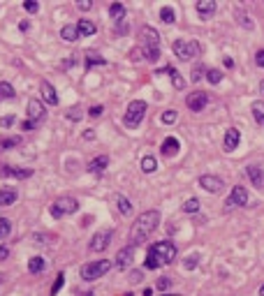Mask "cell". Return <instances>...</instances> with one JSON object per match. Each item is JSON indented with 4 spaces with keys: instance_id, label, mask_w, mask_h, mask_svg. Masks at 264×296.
I'll return each mask as SVG.
<instances>
[{
    "instance_id": "49",
    "label": "cell",
    "mask_w": 264,
    "mask_h": 296,
    "mask_svg": "<svg viewBox=\"0 0 264 296\" xmlns=\"http://www.w3.org/2000/svg\"><path fill=\"white\" fill-rule=\"evenodd\" d=\"M255 63H257V67H264V49L255 54Z\"/></svg>"
},
{
    "instance_id": "24",
    "label": "cell",
    "mask_w": 264,
    "mask_h": 296,
    "mask_svg": "<svg viewBox=\"0 0 264 296\" xmlns=\"http://www.w3.org/2000/svg\"><path fill=\"white\" fill-rule=\"evenodd\" d=\"M109 17L114 19V21H123V19H125V5H123V3H111Z\"/></svg>"
},
{
    "instance_id": "8",
    "label": "cell",
    "mask_w": 264,
    "mask_h": 296,
    "mask_svg": "<svg viewBox=\"0 0 264 296\" xmlns=\"http://www.w3.org/2000/svg\"><path fill=\"white\" fill-rule=\"evenodd\" d=\"M197 185L202 187V190H206V192H211V194H215V192L223 190V185H225V183H223V178H218V176L204 174V176H199Z\"/></svg>"
},
{
    "instance_id": "18",
    "label": "cell",
    "mask_w": 264,
    "mask_h": 296,
    "mask_svg": "<svg viewBox=\"0 0 264 296\" xmlns=\"http://www.w3.org/2000/svg\"><path fill=\"white\" fill-rule=\"evenodd\" d=\"M197 14H199V19H211L215 14V3L213 0H199Z\"/></svg>"
},
{
    "instance_id": "23",
    "label": "cell",
    "mask_w": 264,
    "mask_h": 296,
    "mask_svg": "<svg viewBox=\"0 0 264 296\" xmlns=\"http://www.w3.org/2000/svg\"><path fill=\"white\" fill-rule=\"evenodd\" d=\"M160 74H169L171 83H174L176 90H183V88H186V81H183V77L179 74V70H174V67H165V70L160 72Z\"/></svg>"
},
{
    "instance_id": "1",
    "label": "cell",
    "mask_w": 264,
    "mask_h": 296,
    "mask_svg": "<svg viewBox=\"0 0 264 296\" xmlns=\"http://www.w3.org/2000/svg\"><path fill=\"white\" fill-rule=\"evenodd\" d=\"M160 225V211H144L130 229V245H142Z\"/></svg>"
},
{
    "instance_id": "13",
    "label": "cell",
    "mask_w": 264,
    "mask_h": 296,
    "mask_svg": "<svg viewBox=\"0 0 264 296\" xmlns=\"http://www.w3.org/2000/svg\"><path fill=\"white\" fill-rule=\"evenodd\" d=\"M0 174L3 176H7V178H30L33 176V169H26V167H10V165H5V167H0Z\"/></svg>"
},
{
    "instance_id": "10",
    "label": "cell",
    "mask_w": 264,
    "mask_h": 296,
    "mask_svg": "<svg viewBox=\"0 0 264 296\" xmlns=\"http://www.w3.org/2000/svg\"><path fill=\"white\" fill-rule=\"evenodd\" d=\"M42 118H44L42 102H39V100H30V102H28V123L33 127H37L39 123H42Z\"/></svg>"
},
{
    "instance_id": "46",
    "label": "cell",
    "mask_w": 264,
    "mask_h": 296,
    "mask_svg": "<svg viewBox=\"0 0 264 296\" xmlns=\"http://www.w3.org/2000/svg\"><path fill=\"white\" fill-rule=\"evenodd\" d=\"M202 72H204V67L202 65H197L193 70V81H199V79H202Z\"/></svg>"
},
{
    "instance_id": "20",
    "label": "cell",
    "mask_w": 264,
    "mask_h": 296,
    "mask_svg": "<svg viewBox=\"0 0 264 296\" xmlns=\"http://www.w3.org/2000/svg\"><path fill=\"white\" fill-rule=\"evenodd\" d=\"M107 165H109V158H107V155H100V158L88 162V171H91V174H102V171L107 169Z\"/></svg>"
},
{
    "instance_id": "55",
    "label": "cell",
    "mask_w": 264,
    "mask_h": 296,
    "mask_svg": "<svg viewBox=\"0 0 264 296\" xmlns=\"http://www.w3.org/2000/svg\"><path fill=\"white\" fill-rule=\"evenodd\" d=\"M83 296H93V294H91V291H86V294H83Z\"/></svg>"
},
{
    "instance_id": "33",
    "label": "cell",
    "mask_w": 264,
    "mask_h": 296,
    "mask_svg": "<svg viewBox=\"0 0 264 296\" xmlns=\"http://www.w3.org/2000/svg\"><path fill=\"white\" fill-rule=\"evenodd\" d=\"M197 264H199V255H188V257L183 259V269L193 271V269H197Z\"/></svg>"
},
{
    "instance_id": "57",
    "label": "cell",
    "mask_w": 264,
    "mask_h": 296,
    "mask_svg": "<svg viewBox=\"0 0 264 296\" xmlns=\"http://www.w3.org/2000/svg\"><path fill=\"white\" fill-rule=\"evenodd\" d=\"M165 296H176V294H165Z\"/></svg>"
},
{
    "instance_id": "52",
    "label": "cell",
    "mask_w": 264,
    "mask_h": 296,
    "mask_svg": "<svg viewBox=\"0 0 264 296\" xmlns=\"http://www.w3.org/2000/svg\"><path fill=\"white\" fill-rule=\"evenodd\" d=\"M19 28H21V30H28V28H30V23H28V21H21V23H19Z\"/></svg>"
},
{
    "instance_id": "34",
    "label": "cell",
    "mask_w": 264,
    "mask_h": 296,
    "mask_svg": "<svg viewBox=\"0 0 264 296\" xmlns=\"http://www.w3.org/2000/svg\"><path fill=\"white\" fill-rule=\"evenodd\" d=\"M176 118H179V114H176L174 109L162 111V116H160V121L165 123V125H171V123H176Z\"/></svg>"
},
{
    "instance_id": "53",
    "label": "cell",
    "mask_w": 264,
    "mask_h": 296,
    "mask_svg": "<svg viewBox=\"0 0 264 296\" xmlns=\"http://www.w3.org/2000/svg\"><path fill=\"white\" fill-rule=\"evenodd\" d=\"M144 296H153V289H149V287H146V289H144Z\"/></svg>"
},
{
    "instance_id": "41",
    "label": "cell",
    "mask_w": 264,
    "mask_h": 296,
    "mask_svg": "<svg viewBox=\"0 0 264 296\" xmlns=\"http://www.w3.org/2000/svg\"><path fill=\"white\" fill-rule=\"evenodd\" d=\"M67 118H70V121H79V118H81V109H79V107H72V109L67 111Z\"/></svg>"
},
{
    "instance_id": "30",
    "label": "cell",
    "mask_w": 264,
    "mask_h": 296,
    "mask_svg": "<svg viewBox=\"0 0 264 296\" xmlns=\"http://www.w3.org/2000/svg\"><path fill=\"white\" fill-rule=\"evenodd\" d=\"M160 19H162V23H174L176 21L174 7H162V10H160Z\"/></svg>"
},
{
    "instance_id": "19",
    "label": "cell",
    "mask_w": 264,
    "mask_h": 296,
    "mask_svg": "<svg viewBox=\"0 0 264 296\" xmlns=\"http://www.w3.org/2000/svg\"><path fill=\"white\" fill-rule=\"evenodd\" d=\"M42 97H44V102L47 105H58V95H56V88L51 86L49 81H42Z\"/></svg>"
},
{
    "instance_id": "15",
    "label": "cell",
    "mask_w": 264,
    "mask_h": 296,
    "mask_svg": "<svg viewBox=\"0 0 264 296\" xmlns=\"http://www.w3.org/2000/svg\"><path fill=\"white\" fill-rule=\"evenodd\" d=\"M132 257H135V248L132 245L118 250V255H116V266H118V269H127L132 264Z\"/></svg>"
},
{
    "instance_id": "17",
    "label": "cell",
    "mask_w": 264,
    "mask_h": 296,
    "mask_svg": "<svg viewBox=\"0 0 264 296\" xmlns=\"http://www.w3.org/2000/svg\"><path fill=\"white\" fill-rule=\"evenodd\" d=\"M179 148H181L179 139H176V137H167L165 141H162V146H160V151H162V155H165V158H171V155L179 153Z\"/></svg>"
},
{
    "instance_id": "51",
    "label": "cell",
    "mask_w": 264,
    "mask_h": 296,
    "mask_svg": "<svg viewBox=\"0 0 264 296\" xmlns=\"http://www.w3.org/2000/svg\"><path fill=\"white\" fill-rule=\"evenodd\" d=\"M83 139H95V132L93 130H86V132H83Z\"/></svg>"
},
{
    "instance_id": "12",
    "label": "cell",
    "mask_w": 264,
    "mask_h": 296,
    "mask_svg": "<svg viewBox=\"0 0 264 296\" xmlns=\"http://www.w3.org/2000/svg\"><path fill=\"white\" fill-rule=\"evenodd\" d=\"M227 206H246L248 204V190L243 185H234L232 187V194L227 199Z\"/></svg>"
},
{
    "instance_id": "50",
    "label": "cell",
    "mask_w": 264,
    "mask_h": 296,
    "mask_svg": "<svg viewBox=\"0 0 264 296\" xmlns=\"http://www.w3.org/2000/svg\"><path fill=\"white\" fill-rule=\"evenodd\" d=\"M10 257V248L7 245H0V259H7Z\"/></svg>"
},
{
    "instance_id": "7",
    "label": "cell",
    "mask_w": 264,
    "mask_h": 296,
    "mask_svg": "<svg viewBox=\"0 0 264 296\" xmlns=\"http://www.w3.org/2000/svg\"><path fill=\"white\" fill-rule=\"evenodd\" d=\"M77 211H79V202L74 197H61L51 204V215L54 218H65V215H72Z\"/></svg>"
},
{
    "instance_id": "28",
    "label": "cell",
    "mask_w": 264,
    "mask_h": 296,
    "mask_svg": "<svg viewBox=\"0 0 264 296\" xmlns=\"http://www.w3.org/2000/svg\"><path fill=\"white\" fill-rule=\"evenodd\" d=\"M44 269H47V262H44V257H33L30 262H28V271H30V273H42Z\"/></svg>"
},
{
    "instance_id": "6",
    "label": "cell",
    "mask_w": 264,
    "mask_h": 296,
    "mask_svg": "<svg viewBox=\"0 0 264 296\" xmlns=\"http://www.w3.org/2000/svg\"><path fill=\"white\" fill-rule=\"evenodd\" d=\"M111 269V262L109 259H100V262H88L81 266V278L88 280V282H93V280L102 278L107 271Z\"/></svg>"
},
{
    "instance_id": "11",
    "label": "cell",
    "mask_w": 264,
    "mask_h": 296,
    "mask_svg": "<svg viewBox=\"0 0 264 296\" xmlns=\"http://www.w3.org/2000/svg\"><path fill=\"white\" fill-rule=\"evenodd\" d=\"M109 241H111V229H102V231H98V234L91 238V250L93 253H102V250H107V245H109Z\"/></svg>"
},
{
    "instance_id": "14",
    "label": "cell",
    "mask_w": 264,
    "mask_h": 296,
    "mask_svg": "<svg viewBox=\"0 0 264 296\" xmlns=\"http://www.w3.org/2000/svg\"><path fill=\"white\" fill-rule=\"evenodd\" d=\"M239 141H241V132H239L237 127H230V130L225 132V139H223V146H225L227 153H232V151L239 146Z\"/></svg>"
},
{
    "instance_id": "27",
    "label": "cell",
    "mask_w": 264,
    "mask_h": 296,
    "mask_svg": "<svg viewBox=\"0 0 264 296\" xmlns=\"http://www.w3.org/2000/svg\"><path fill=\"white\" fill-rule=\"evenodd\" d=\"M116 206H118V211H121L123 215H130L132 213V204H130V199L127 197H123V194H116Z\"/></svg>"
},
{
    "instance_id": "36",
    "label": "cell",
    "mask_w": 264,
    "mask_h": 296,
    "mask_svg": "<svg viewBox=\"0 0 264 296\" xmlns=\"http://www.w3.org/2000/svg\"><path fill=\"white\" fill-rule=\"evenodd\" d=\"M10 231H12V222H10V220H5V218H0V241H3V238H7V236H10Z\"/></svg>"
},
{
    "instance_id": "48",
    "label": "cell",
    "mask_w": 264,
    "mask_h": 296,
    "mask_svg": "<svg viewBox=\"0 0 264 296\" xmlns=\"http://www.w3.org/2000/svg\"><path fill=\"white\" fill-rule=\"evenodd\" d=\"M130 280H132V282H142V280H144L142 271H132V273H130Z\"/></svg>"
},
{
    "instance_id": "47",
    "label": "cell",
    "mask_w": 264,
    "mask_h": 296,
    "mask_svg": "<svg viewBox=\"0 0 264 296\" xmlns=\"http://www.w3.org/2000/svg\"><path fill=\"white\" fill-rule=\"evenodd\" d=\"M169 285H171V280H169V278H160V280H158V289H167Z\"/></svg>"
},
{
    "instance_id": "5",
    "label": "cell",
    "mask_w": 264,
    "mask_h": 296,
    "mask_svg": "<svg viewBox=\"0 0 264 296\" xmlns=\"http://www.w3.org/2000/svg\"><path fill=\"white\" fill-rule=\"evenodd\" d=\"M144 116H146V102L144 100H135L127 105V111H125V127H139V123L144 121Z\"/></svg>"
},
{
    "instance_id": "44",
    "label": "cell",
    "mask_w": 264,
    "mask_h": 296,
    "mask_svg": "<svg viewBox=\"0 0 264 296\" xmlns=\"http://www.w3.org/2000/svg\"><path fill=\"white\" fill-rule=\"evenodd\" d=\"M77 7H79V10H83V12H86V10H91V7H93V3H91V0H79V3H77Z\"/></svg>"
},
{
    "instance_id": "2",
    "label": "cell",
    "mask_w": 264,
    "mask_h": 296,
    "mask_svg": "<svg viewBox=\"0 0 264 296\" xmlns=\"http://www.w3.org/2000/svg\"><path fill=\"white\" fill-rule=\"evenodd\" d=\"M176 259V245L171 241H158L149 248V253H146V262L144 266L146 269H160V266H165V264H171Z\"/></svg>"
},
{
    "instance_id": "25",
    "label": "cell",
    "mask_w": 264,
    "mask_h": 296,
    "mask_svg": "<svg viewBox=\"0 0 264 296\" xmlns=\"http://www.w3.org/2000/svg\"><path fill=\"white\" fill-rule=\"evenodd\" d=\"M250 111H253V118L257 125H264V102L262 100H257V102H253V107H250Z\"/></svg>"
},
{
    "instance_id": "54",
    "label": "cell",
    "mask_w": 264,
    "mask_h": 296,
    "mask_svg": "<svg viewBox=\"0 0 264 296\" xmlns=\"http://www.w3.org/2000/svg\"><path fill=\"white\" fill-rule=\"evenodd\" d=\"M259 296H264V285H262V287H259Z\"/></svg>"
},
{
    "instance_id": "35",
    "label": "cell",
    "mask_w": 264,
    "mask_h": 296,
    "mask_svg": "<svg viewBox=\"0 0 264 296\" xmlns=\"http://www.w3.org/2000/svg\"><path fill=\"white\" fill-rule=\"evenodd\" d=\"M206 79H209V83H213V86H215V83L223 81V72L215 70V67H213V70H206Z\"/></svg>"
},
{
    "instance_id": "39",
    "label": "cell",
    "mask_w": 264,
    "mask_h": 296,
    "mask_svg": "<svg viewBox=\"0 0 264 296\" xmlns=\"http://www.w3.org/2000/svg\"><path fill=\"white\" fill-rule=\"evenodd\" d=\"M93 65H105V58H100L95 54H88L86 56V67H93Z\"/></svg>"
},
{
    "instance_id": "38",
    "label": "cell",
    "mask_w": 264,
    "mask_h": 296,
    "mask_svg": "<svg viewBox=\"0 0 264 296\" xmlns=\"http://www.w3.org/2000/svg\"><path fill=\"white\" fill-rule=\"evenodd\" d=\"M65 285V273H58L56 275V282H54V287H51V296H56L58 294V289Z\"/></svg>"
},
{
    "instance_id": "37",
    "label": "cell",
    "mask_w": 264,
    "mask_h": 296,
    "mask_svg": "<svg viewBox=\"0 0 264 296\" xmlns=\"http://www.w3.org/2000/svg\"><path fill=\"white\" fill-rule=\"evenodd\" d=\"M237 19H239V23H241L243 28H248V30H253V28H255L253 19L248 17V14H243V12H237Z\"/></svg>"
},
{
    "instance_id": "32",
    "label": "cell",
    "mask_w": 264,
    "mask_h": 296,
    "mask_svg": "<svg viewBox=\"0 0 264 296\" xmlns=\"http://www.w3.org/2000/svg\"><path fill=\"white\" fill-rule=\"evenodd\" d=\"M199 211V199L190 197L186 204H183V213H197Z\"/></svg>"
},
{
    "instance_id": "43",
    "label": "cell",
    "mask_w": 264,
    "mask_h": 296,
    "mask_svg": "<svg viewBox=\"0 0 264 296\" xmlns=\"http://www.w3.org/2000/svg\"><path fill=\"white\" fill-rule=\"evenodd\" d=\"M102 111H105V107H102V105H95V107H91V109H88V114L93 116V118H98V116H102Z\"/></svg>"
},
{
    "instance_id": "29",
    "label": "cell",
    "mask_w": 264,
    "mask_h": 296,
    "mask_svg": "<svg viewBox=\"0 0 264 296\" xmlns=\"http://www.w3.org/2000/svg\"><path fill=\"white\" fill-rule=\"evenodd\" d=\"M61 37L65 39V42H74V39L79 37L77 26H63V28H61Z\"/></svg>"
},
{
    "instance_id": "31",
    "label": "cell",
    "mask_w": 264,
    "mask_h": 296,
    "mask_svg": "<svg viewBox=\"0 0 264 296\" xmlns=\"http://www.w3.org/2000/svg\"><path fill=\"white\" fill-rule=\"evenodd\" d=\"M14 86L12 83H7V81H0V97H7V100H12L14 97Z\"/></svg>"
},
{
    "instance_id": "21",
    "label": "cell",
    "mask_w": 264,
    "mask_h": 296,
    "mask_svg": "<svg viewBox=\"0 0 264 296\" xmlns=\"http://www.w3.org/2000/svg\"><path fill=\"white\" fill-rule=\"evenodd\" d=\"M17 190L14 187H0V206H12L17 202Z\"/></svg>"
},
{
    "instance_id": "56",
    "label": "cell",
    "mask_w": 264,
    "mask_h": 296,
    "mask_svg": "<svg viewBox=\"0 0 264 296\" xmlns=\"http://www.w3.org/2000/svg\"><path fill=\"white\" fill-rule=\"evenodd\" d=\"M3 278H5V275H0V282H3Z\"/></svg>"
},
{
    "instance_id": "9",
    "label": "cell",
    "mask_w": 264,
    "mask_h": 296,
    "mask_svg": "<svg viewBox=\"0 0 264 296\" xmlns=\"http://www.w3.org/2000/svg\"><path fill=\"white\" fill-rule=\"evenodd\" d=\"M186 105H188V109L190 111H204V107L209 105V95L206 93H202V90H197V93H190L186 97Z\"/></svg>"
},
{
    "instance_id": "3",
    "label": "cell",
    "mask_w": 264,
    "mask_h": 296,
    "mask_svg": "<svg viewBox=\"0 0 264 296\" xmlns=\"http://www.w3.org/2000/svg\"><path fill=\"white\" fill-rule=\"evenodd\" d=\"M139 37H142V51H144V58L149 63H155L160 58V35L155 28L151 26H144L139 30Z\"/></svg>"
},
{
    "instance_id": "42",
    "label": "cell",
    "mask_w": 264,
    "mask_h": 296,
    "mask_svg": "<svg viewBox=\"0 0 264 296\" xmlns=\"http://www.w3.org/2000/svg\"><path fill=\"white\" fill-rule=\"evenodd\" d=\"M23 10L30 12V14H35V12L39 10V5H37V3H33V0H28V3H23Z\"/></svg>"
},
{
    "instance_id": "40",
    "label": "cell",
    "mask_w": 264,
    "mask_h": 296,
    "mask_svg": "<svg viewBox=\"0 0 264 296\" xmlns=\"http://www.w3.org/2000/svg\"><path fill=\"white\" fill-rule=\"evenodd\" d=\"M19 143H21V137H10V139H3V141H0V148H12V146H19Z\"/></svg>"
},
{
    "instance_id": "45",
    "label": "cell",
    "mask_w": 264,
    "mask_h": 296,
    "mask_svg": "<svg viewBox=\"0 0 264 296\" xmlns=\"http://www.w3.org/2000/svg\"><path fill=\"white\" fill-rule=\"evenodd\" d=\"M12 123H14V116H3V118H0V125L3 127H10Z\"/></svg>"
},
{
    "instance_id": "4",
    "label": "cell",
    "mask_w": 264,
    "mask_h": 296,
    "mask_svg": "<svg viewBox=\"0 0 264 296\" xmlns=\"http://www.w3.org/2000/svg\"><path fill=\"white\" fill-rule=\"evenodd\" d=\"M174 54L179 61H193V58H197L199 54H202V46H199V42H195V39H176L174 42Z\"/></svg>"
},
{
    "instance_id": "22",
    "label": "cell",
    "mask_w": 264,
    "mask_h": 296,
    "mask_svg": "<svg viewBox=\"0 0 264 296\" xmlns=\"http://www.w3.org/2000/svg\"><path fill=\"white\" fill-rule=\"evenodd\" d=\"M77 30H79V37H91V35H95L98 26H95L93 21H88V19H81V21L77 23Z\"/></svg>"
},
{
    "instance_id": "16",
    "label": "cell",
    "mask_w": 264,
    "mask_h": 296,
    "mask_svg": "<svg viewBox=\"0 0 264 296\" xmlns=\"http://www.w3.org/2000/svg\"><path fill=\"white\" fill-rule=\"evenodd\" d=\"M246 174H248V178L253 181L255 187H264V171L259 169L257 165H248L246 167Z\"/></svg>"
},
{
    "instance_id": "26",
    "label": "cell",
    "mask_w": 264,
    "mask_h": 296,
    "mask_svg": "<svg viewBox=\"0 0 264 296\" xmlns=\"http://www.w3.org/2000/svg\"><path fill=\"white\" fill-rule=\"evenodd\" d=\"M155 169H158V160H155L153 155H144L142 158V171L144 174H153Z\"/></svg>"
}]
</instances>
